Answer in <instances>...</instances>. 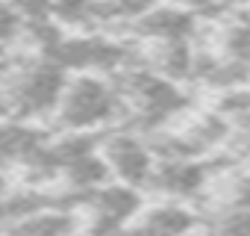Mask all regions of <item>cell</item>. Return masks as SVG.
<instances>
[{
	"mask_svg": "<svg viewBox=\"0 0 250 236\" xmlns=\"http://www.w3.org/2000/svg\"><path fill=\"white\" fill-rule=\"evenodd\" d=\"M118 109H121L118 89H112L106 80H100L94 74H83V77L65 83V92H62L53 115L65 130L80 133V130L106 124L109 118L118 115Z\"/></svg>",
	"mask_w": 250,
	"mask_h": 236,
	"instance_id": "obj_1",
	"label": "cell"
},
{
	"mask_svg": "<svg viewBox=\"0 0 250 236\" xmlns=\"http://www.w3.org/2000/svg\"><path fill=\"white\" fill-rule=\"evenodd\" d=\"M65 68L56 65L53 59H44L33 68H24L12 77L6 89V106L15 118H42L56 112L59 97L65 92Z\"/></svg>",
	"mask_w": 250,
	"mask_h": 236,
	"instance_id": "obj_2",
	"label": "cell"
},
{
	"mask_svg": "<svg viewBox=\"0 0 250 236\" xmlns=\"http://www.w3.org/2000/svg\"><path fill=\"white\" fill-rule=\"evenodd\" d=\"M118 94L136 109L139 118H145V124L165 121L186 106V97L174 86V80L150 68H127L118 83Z\"/></svg>",
	"mask_w": 250,
	"mask_h": 236,
	"instance_id": "obj_3",
	"label": "cell"
},
{
	"mask_svg": "<svg viewBox=\"0 0 250 236\" xmlns=\"http://www.w3.org/2000/svg\"><path fill=\"white\" fill-rule=\"evenodd\" d=\"M88 207H91V227L88 236H106V233H121L127 221L142 210V195L136 186L118 183V186H100L88 192Z\"/></svg>",
	"mask_w": 250,
	"mask_h": 236,
	"instance_id": "obj_4",
	"label": "cell"
},
{
	"mask_svg": "<svg viewBox=\"0 0 250 236\" xmlns=\"http://www.w3.org/2000/svg\"><path fill=\"white\" fill-rule=\"evenodd\" d=\"M109 174H115L121 183L127 186H147L150 174H153V154L145 142H139L136 136H109L100 148Z\"/></svg>",
	"mask_w": 250,
	"mask_h": 236,
	"instance_id": "obj_5",
	"label": "cell"
},
{
	"mask_svg": "<svg viewBox=\"0 0 250 236\" xmlns=\"http://www.w3.org/2000/svg\"><path fill=\"white\" fill-rule=\"evenodd\" d=\"M47 59H53L62 68H83V71H103V68H118L124 59V50L100 42V39H68L56 42L47 50Z\"/></svg>",
	"mask_w": 250,
	"mask_h": 236,
	"instance_id": "obj_6",
	"label": "cell"
},
{
	"mask_svg": "<svg viewBox=\"0 0 250 236\" xmlns=\"http://www.w3.org/2000/svg\"><path fill=\"white\" fill-rule=\"evenodd\" d=\"M47 148L50 145L44 142V136L36 127H30L27 121H21V118H15L9 124H0V168L21 165L33 171L44 160Z\"/></svg>",
	"mask_w": 250,
	"mask_h": 236,
	"instance_id": "obj_7",
	"label": "cell"
},
{
	"mask_svg": "<svg viewBox=\"0 0 250 236\" xmlns=\"http://www.w3.org/2000/svg\"><path fill=\"white\" fill-rule=\"evenodd\" d=\"M206 183V168L186 157H165V163L153 165L147 186H153L165 198H188L200 192Z\"/></svg>",
	"mask_w": 250,
	"mask_h": 236,
	"instance_id": "obj_8",
	"label": "cell"
},
{
	"mask_svg": "<svg viewBox=\"0 0 250 236\" xmlns=\"http://www.w3.org/2000/svg\"><path fill=\"white\" fill-rule=\"evenodd\" d=\"M136 30L150 42H186V36L194 30V18L177 6L147 9L142 18H136Z\"/></svg>",
	"mask_w": 250,
	"mask_h": 236,
	"instance_id": "obj_9",
	"label": "cell"
},
{
	"mask_svg": "<svg viewBox=\"0 0 250 236\" xmlns=\"http://www.w3.org/2000/svg\"><path fill=\"white\" fill-rule=\"evenodd\" d=\"M74 215L59 212V210H36L21 215L12 227L9 236H74Z\"/></svg>",
	"mask_w": 250,
	"mask_h": 236,
	"instance_id": "obj_10",
	"label": "cell"
},
{
	"mask_svg": "<svg viewBox=\"0 0 250 236\" xmlns=\"http://www.w3.org/2000/svg\"><path fill=\"white\" fill-rule=\"evenodd\" d=\"M145 221L153 224L156 230L168 233V236H191V230H194V224H197L194 215H191L186 207H180V204L153 207V210L145 212Z\"/></svg>",
	"mask_w": 250,
	"mask_h": 236,
	"instance_id": "obj_11",
	"label": "cell"
},
{
	"mask_svg": "<svg viewBox=\"0 0 250 236\" xmlns=\"http://www.w3.org/2000/svg\"><path fill=\"white\" fill-rule=\"evenodd\" d=\"M209 236H250V207H224L218 210L209 224Z\"/></svg>",
	"mask_w": 250,
	"mask_h": 236,
	"instance_id": "obj_12",
	"label": "cell"
},
{
	"mask_svg": "<svg viewBox=\"0 0 250 236\" xmlns=\"http://www.w3.org/2000/svg\"><path fill=\"white\" fill-rule=\"evenodd\" d=\"M221 50L227 53V59L241 62V65L250 68V27L247 24H232L221 39Z\"/></svg>",
	"mask_w": 250,
	"mask_h": 236,
	"instance_id": "obj_13",
	"label": "cell"
},
{
	"mask_svg": "<svg viewBox=\"0 0 250 236\" xmlns=\"http://www.w3.org/2000/svg\"><path fill=\"white\" fill-rule=\"evenodd\" d=\"M18 30H21V15H18V9L0 0V45L12 42V39L18 36Z\"/></svg>",
	"mask_w": 250,
	"mask_h": 236,
	"instance_id": "obj_14",
	"label": "cell"
},
{
	"mask_svg": "<svg viewBox=\"0 0 250 236\" xmlns=\"http://www.w3.org/2000/svg\"><path fill=\"white\" fill-rule=\"evenodd\" d=\"M118 236H168V233H162V230H156L153 224H147L145 218L139 221V224H133V227H124Z\"/></svg>",
	"mask_w": 250,
	"mask_h": 236,
	"instance_id": "obj_15",
	"label": "cell"
}]
</instances>
